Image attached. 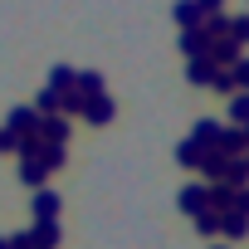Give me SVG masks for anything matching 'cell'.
Returning a JSON list of instances; mask_svg holds the SVG:
<instances>
[{
    "label": "cell",
    "instance_id": "cell-1",
    "mask_svg": "<svg viewBox=\"0 0 249 249\" xmlns=\"http://www.w3.org/2000/svg\"><path fill=\"white\" fill-rule=\"evenodd\" d=\"M176 205H181V215H200V210H210V181H191L181 196H176Z\"/></svg>",
    "mask_w": 249,
    "mask_h": 249
},
{
    "label": "cell",
    "instance_id": "cell-2",
    "mask_svg": "<svg viewBox=\"0 0 249 249\" xmlns=\"http://www.w3.org/2000/svg\"><path fill=\"white\" fill-rule=\"evenodd\" d=\"M83 122H93V127H103V122H112L117 117V103H112V93H98V98H83V112H78Z\"/></svg>",
    "mask_w": 249,
    "mask_h": 249
},
{
    "label": "cell",
    "instance_id": "cell-3",
    "mask_svg": "<svg viewBox=\"0 0 249 249\" xmlns=\"http://www.w3.org/2000/svg\"><path fill=\"white\" fill-rule=\"evenodd\" d=\"M220 137H225V127L215 117H196V127H191V142H200L205 152H220Z\"/></svg>",
    "mask_w": 249,
    "mask_h": 249
},
{
    "label": "cell",
    "instance_id": "cell-4",
    "mask_svg": "<svg viewBox=\"0 0 249 249\" xmlns=\"http://www.w3.org/2000/svg\"><path fill=\"white\" fill-rule=\"evenodd\" d=\"M39 142L44 147H69V117H39Z\"/></svg>",
    "mask_w": 249,
    "mask_h": 249
},
{
    "label": "cell",
    "instance_id": "cell-5",
    "mask_svg": "<svg viewBox=\"0 0 249 249\" xmlns=\"http://www.w3.org/2000/svg\"><path fill=\"white\" fill-rule=\"evenodd\" d=\"M210 44H215V39H210L200 25H196V30H181V54H186V59H205Z\"/></svg>",
    "mask_w": 249,
    "mask_h": 249
},
{
    "label": "cell",
    "instance_id": "cell-6",
    "mask_svg": "<svg viewBox=\"0 0 249 249\" xmlns=\"http://www.w3.org/2000/svg\"><path fill=\"white\" fill-rule=\"evenodd\" d=\"M215 73H220V69H215V59H210V54H205V59H186V78H191L196 88H210V83H215Z\"/></svg>",
    "mask_w": 249,
    "mask_h": 249
},
{
    "label": "cell",
    "instance_id": "cell-7",
    "mask_svg": "<svg viewBox=\"0 0 249 249\" xmlns=\"http://www.w3.org/2000/svg\"><path fill=\"white\" fill-rule=\"evenodd\" d=\"M30 239H35V249H59V239H64V230H59V220H35V230H30Z\"/></svg>",
    "mask_w": 249,
    "mask_h": 249
},
{
    "label": "cell",
    "instance_id": "cell-8",
    "mask_svg": "<svg viewBox=\"0 0 249 249\" xmlns=\"http://www.w3.org/2000/svg\"><path fill=\"white\" fill-rule=\"evenodd\" d=\"M49 176H54V171H49V166H44L39 157H25V161H20V181H25L30 191H39V186H44Z\"/></svg>",
    "mask_w": 249,
    "mask_h": 249
},
{
    "label": "cell",
    "instance_id": "cell-9",
    "mask_svg": "<svg viewBox=\"0 0 249 249\" xmlns=\"http://www.w3.org/2000/svg\"><path fill=\"white\" fill-rule=\"evenodd\" d=\"M30 210H35V220H59V196L39 186V191L30 196Z\"/></svg>",
    "mask_w": 249,
    "mask_h": 249
},
{
    "label": "cell",
    "instance_id": "cell-10",
    "mask_svg": "<svg viewBox=\"0 0 249 249\" xmlns=\"http://www.w3.org/2000/svg\"><path fill=\"white\" fill-rule=\"evenodd\" d=\"M5 127H10V132H20V137H25V132H39V112H35V107H10Z\"/></svg>",
    "mask_w": 249,
    "mask_h": 249
},
{
    "label": "cell",
    "instance_id": "cell-11",
    "mask_svg": "<svg viewBox=\"0 0 249 249\" xmlns=\"http://www.w3.org/2000/svg\"><path fill=\"white\" fill-rule=\"evenodd\" d=\"M210 59H215V69H234L244 54H239V44H234V39H215V44H210Z\"/></svg>",
    "mask_w": 249,
    "mask_h": 249
},
{
    "label": "cell",
    "instance_id": "cell-12",
    "mask_svg": "<svg viewBox=\"0 0 249 249\" xmlns=\"http://www.w3.org/2000/svg\"><path fill=\"white\" fill-rule=\"evenodd\" d=\"M44 88H54V93H69V88H78V69H69V64H54V69H49V78H44Z\"/></svg>",
    "mask_w": 249,
    "mask_h": 249
},
{
    "label": "cell",
    "instance_id": "cell-13",
    "mask_svg": "<svg viewBox=\"0 0 249 249\" xmlns=\"http://www.w3.org/2000/svg\"><path fill=\"white\" fill-rule=\"evenodd\" d=\"M176 161H181V166H186V171H200V166H205V147H200V142H191V137H186V142H181V147H176Z\"/></svg>",
    "mask_w": 249,
    "mask_h": 249
},
{
    "label": "cell",
    "instance_id": "cell-14",
    "mask_svg": "<svg viewBox=\"0 0 249 249\" xmlns=\"http://www.w3.org/2000/svg\"><path fill=\"white\" fill-rule=\"evenodd\" d=\"M230 161H234V157H225V152H205V166H200V176H205V181L215 186V181H225Z\"/></svg>",
    "mask_w": 249,
    "mask_h": 249
},
{
    "label": "cell",
    "instance_id": "cell-15",
    "mask_svg": "<svg viewBox=\"0 0 249 249\" xmlns=\"http://www.w3.org/2000/svg\"><path fill=\"white\" fill-rule=\"evenodd\" d=\"M220 234H225V239H244V234H249V215L225 210V215H220Z\"/></svg>",
    "mask_w": 249,
    "mask_h": 249
},
{
    "label": "cell",
    "instance_id": "cell-16",
    "mask_svg": "<svg viewBox=\"0 0 249 249\" xmlns=\"http://www.w3.org/2000/svg\"><path fill=\"white\" fill-rule=\"evenodd\" d=\"M171 20L181 25V30H196L205 15H200V5H196V0H176V10H171Z\"/></svg>",
    "mask_w": 249,
    "mask_h": 249
},
{
    "label": "cell",
    "instance_id": "cell-17",
    "mask_svg": "<svg viewBox=\"0 0 249 249\" xmlns=\"http://www.w3.org/2000/svg\"><path fill=\"white\" fill-rule=\"evenodd\" d=\"M210 210H215V215H225V210H234V186H225V181H215V186H210Z\"/></svg>",
    "mask_w": 249,
    "mask_h": 249
},
{
    "label": "cell",
    "instance_id": "cell-18",
    "mask_svg": "<svg viewBox=\"0 0 249 249\" xmlns=\"http://www.w3.org/2000/svg\"><path fill=\"white\" fill-rule=\"evenodd\" d=\"M230 127H249V93H230Z\"/></svg>",
    "mask_w": 249,
    "mask_h": 249
},
{
    "label": "cell",
    "instance_id": "cell-19",
    "mask_svg": "<svg viewBox=\"0 0 249 249\" xmlns=\"http://www.w3.org/2000/svg\"><path fill=\"white\" fill-rule=\"evenodd\" d=\"M78 93H83V98L107 93V88H103V73H98V69H83V73H78Z\"/></svg>",
    "mask_w": 249,
    "mask_h": 249
},
{
    "label": "cell",
    "instance_id": "cell-20",
    "mask_svg": "<svg viewBox=\"0 0 249 249\" xmlns=\"http://www.w3.org/2000/svg\"><path fill=\"white\" fill-rule=\"evenodd\" d=\"M200 30H205L210 39H230V15H205Z\"/></svg>",
    "mask_w": 249,
    "mask_h": 249
},
{
    "label": "cell",
    "instance_id": "cell-21",
    "mask_svg": "<svg viewBox=\"0 0 249 249\" xmlns=\"http://www.w3.org/2000/svg\"><path fill=\"white\" fill-rule=\"evenodd\" d=\"M196 234H205V239L220 234V215H215V210H200V215H196Z\"/></svg>",
    "mask_w": 249,
    "mask_h": 249
},
{
    "label": "cell",
    "instance_id": "cell-22",
    "mask_svg": "<svg viewBox=\"0 0 249 249\" xmlns=\"http://www.w3.org/2000/svg\"><path fill=\"white\" fill-rule=\"evenodd\" d=\"M230 39H234L239 49L249 44V15H230Z\"/></svg>",
    "mask_w": 249,
    "mask_h": 249
},
{
    "label": "cell",
    "instance_id": "cell-23",
    "mask_svg": "<svg viewBox=\"0 0 249 249\" xmlns=\"http://www.w3.org/2000/svg\"><path fill=\"white\" fill-rule=\"evenodd\" d=\"M64 157H69L64 147H44V152H39V161H44L49 171H59V166H64Z\"/></svg>",
    "mask_w": 249,
    "mask_h": 249
},
{
    "label": "cell",
    "instance_id": "cell-24",
    "mask_svg": "<svg viewBox=\"0 0 249 249\" xmlns=\"http://www.w3.org/2000/svg\"><path fill=\"white\" fill-rule=\"evenodd\" d=\"M230 73H234V93H249V59H239Z\"/></svg>",
    "mask_w": 249,
    "mask_h": 249
},
{
    "label": "cell",
    "instance_id": "cell-25",
    "mask_svg": "<svg viewBox=\"0 0 249 249\" xmlns=\"http://www.w3.org/2000/svg\"><path fill=\"white\" fill-rule=\"evenodd\" d=\"M59 112H73V117H78V112H83V93H78V88H69V93H64V107H59Z\"/></svg>",
    "mask_w": 249,
    "mask_h": 249
},
{
    "label": "cell",
    "instance_id": "cell-26",
    "mask_svg": "<svg viewBox=\"0 0 249 249\" xmlns=\"http://www.w3.org/2000/svg\"><path fill=\"white\" fill-rule=\"evenodd\" d=\"M0 152H20V132H10V127H0Z\"/></svg>",
    "mask_w": 249,
    "mask_h": 249
},
{
    "label": "cell",
    "instance_id": "cell-27",
    "mask_svg": "<svg viewBox=\"0 0 249 249\" xmlns=\"http://www.w3.org/2000/svg\"><path fill=\"white\" fill-rule=\"evenodd\" d=\"M200 15H225V0H196Z\"/></svg>",
    "mask_w": 249,
    "mask_h": 249
},
{
    "label": "cell",
    "instance_id": "cell-28",
    "mask_svg": "<svg viewBox=\"0 0 249 249\" xmlns=\"http://www.w3.org/2000/svg\"><path fill=\"white\" fill-rule=\"evenodd\" d=\"M234 210H239V215H249V186H239V191H234Z\"/></svg>",
    "mask_w": 249,
    "mask_h": 249
},
{
    "label": "cell",
    "instance_id": "cell-29",
    "mask_svg": "<svg viewBox=\"0 0 249 249\" xmlns=\"http://www.w3.org/2000/svg\"><path fill=\"white\" fill-rule=\"evenodd\" d=\"M0 249H10V234H0Z\"/></svg>",
    "mask_w": 249,
    "mask_h": 249
},
{
    "label": "cell",
    "instance_id": "cell-30",
    "mask_svg": "<svg viewBox=\"0 0 249 249\" xmlns=\"http://www.w3.org/2000/svg\"><path fill=\"white\" fill-rule=\"evenodd\" d=\"M239 161H244V166H249V152H244V157H239Z\"/></svg>",
    "mask_w": 249,
    "mask_h": 249
},
{
    "label": "cell",
    "instance_id": "cell-31",
    "mask_svg": "<svg viewBox=\"0 0 249 249\" xmlns=\"http://www.w3.org/2000/svg\"><path fill=\"white\" fill-rule=\"evenodd\" d=\"M215 249H230V244H215Z\"/></svg>",
    "mask_w": 249,
    "mask_h": 249
},
{
    "label": "cell",
    "instance_id": "cell-32",
    "mask_svg": "<svg viewBox=\"0 0 249 249\" xmlns=\"http://www.w3.org/2000/svg\"><path fill=\"white\" fill-rule=\"evenodd\" d=\"M244 137H249V127H244Z\"/></svg>",
    "mask_w": 249,
    "mask_h": 249
}]
</instances>
